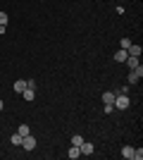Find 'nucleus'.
Here are the masks:
<instances>
[{
  "instance_id": "obj_16",
  "label": "nucleus",
  "mask_w": 143,
  "mask_h": 160,
  "mask_svg": "<svg viewBox=\"0 0 143 160\" xmlns=\"http://www.w3.org/2000/svg\"><path fill=\"white\" fill-rule=\"evenodd\" d=\"M131 160H143V151H141V148H138V151L134 148V158H131Z\"/></svg>"
},
{
  "instance_id": "obj_8",
  "label": "nucleus",
  "mask_w": 143,
  "mask_h": 160,
  "mask_svg": "<svg viewBox=\"0 0 143 160\" xmlns=\"http://www.w3.org/2000/svg\"><path fill=\"white\" fill-rule=\"evenodd\" d=\"M124 62H126V67H129V69H136V67L141 65V62H138V58H131V55H129Z\"/></svg>"
},
{
  "instance_id": "obj_3",
  "label": "nucleus",
  "mask_w": 143,
  "mask_h": 160,
  "mask_svg": "<svg viewBox=\"0 0 143 160\" xmlns=\"http://www.w3.org/2000/svg\"><path fill=\"white\" fill-rule=\"evenodd\" d=\"M21 146H24V151H34L36 148V139L31 136V134H26V136L21 139Z\"/></svg>"
},
{
  "instance_id": "obj_10",
  "label": "nucleus",
  "mask_w": 143,
  "mask_h": 160,
  "mask_svg": "<svg viewBox=\"0 0 143 160\" xmlns=\"http://www.w3.org/2000/svg\"><path fill=\"white\" fill-rule=\"evenodd\" d=\"M67 155H69V158H72V160H76V158H79V155H81V151H79V146H72V148H69V151H67Z\"/></svg>"
},
{
  "instance_id": "obj_20",
  "label": "nucleus",
  "mask_w": 143,
  "mask_h": 160,
  "mask_svg": "<svg viewBox=\"0 0 143 160\" xmlns=\"http://www.w3.org/2000/svg\"><path fill=\"white\" fill-rule=\"evenodd\" d=\"M2 108H5V103H2V100H0V110H2Z\"/></svg>"
},
{
  "instance_id": "obj_5",
  "label": "nucleus",
  "mask_w": 143,
  "mask_h": 160,
  "mask_svg": "<svg viewBox=\"0 0 143 160\" xmlns=\"http://www.w3.org/2000/svg\"><path fill=\"white\" fill-rule=\"evenodd\" d=\"M115 96H117L115 91H105L100 98H102V103H105V105H115Z\"/></svg>"
},
{
  "instance_id": "obj_4",
  "label": "nucleus",
  "mask_w": 143,
  "mask_h": 160,
  "mask_svg": "<svg viewBox=\"0 0 143 160\" xmlns=\"http://www.w3.org/2000/svg\"><path fill=\"white\" fill-rule=\"evenodd\" d=\"M126 53H129L131 58H141V53H143V48L138 46V43H131V46L126 48Z\"/></svg>"
},
{
  "instance_id": "obj_18",
  "label": "nucleus",
  "mask_w": 143,
  "mask_h": 160,
  "mask_svg": "<svg viewBox=\"0 0 143 160\" xmlns=\"http://www.w3.org/2000/svg\"><path fill=\"white\" fill-rule=\"evenodd\" d=\"M129 46H131V38H122V48H124V50H126Z\"/></svg>"
},
{
  "instance_id": "obj_19",
  "label": "nucleus",
  "mask_w": 143,
  "mask_h": 160,
  "mask_svg": "<svg viewBox=\"0 0 143 160\" xmlns=\"http://www.w3.org/2000/svg\"><path fill=\"white\" fill-rule=\"evenodd\" d=\"M0 33H5V27H2V24H0Z\"/></svg>"
},
{
  "instance_id": "obj_11",
  "label": "nucleus",
  "mask_w": 143,
  "mask_h": 160,
  "mask_svg": "<svg viewBox=\"0 0 143 160\" xmlns=\"http://www.w3.org/2000/svg\"><path fill=\"white\" fill-rule=\"evenodd\" d=\"M24 88H26V81H24V79H17V81H14V91H17V93H21Z\"/></svg>"
},
{
  "instance_id": "obj_17",
  "label": "nucleus",
  "mask_w": 143,
  "mask_h": 160,
  "mask_svg": "<svg viewBox=\"0 0 143 160\" xmlns=\"http://www.w3.org/2000/svg\"><path fill=\"white\" fill-rule=\"evenodd\" d=\"M0 24H2V27H7V14H5V12H0Z\"/></svg>"
},
{
  "instance_id": "obj_14",
  "label": "nucleus",
  "mask_w": 143,
  "mask_h": 160,
  "mask_svg": "<svg viewBox=\"0 0 143 160\" xmlns=\"http://www.w3.org/2000/svg\"><path fill=\"white\" fill-rule=\"evenodd\" d=\"M81 143H83L81 134H74V136H72V146H81Z\"/></svg>"
},
{
  "instance_id": "obj_6",
  "label": "nucleus",
  "mask_w": 143,
  "mask_h": 160,
  "mask_svg": "<svg viewBox=\"0 0 143 160\" xmlns=\"http://www.w3.org/2000/svg\"><path fill=\"white\" fill-rule=\"evenodd\" d=\"M79 151H81V155H91V153H93V143H88V141H83L81 146H79Z\"/></svg>"
},
{
  "instance_id": "obj_7",
  "label": "nucleus",
  "mask_w": 143,
  "mask_h": 160,
  "mask_svg": "<svg viewBox=\"0 0 143 160\" xmlns=\"http://www.w3.org/2000/svg\"><path fill=\"white\" fill-rule=\"evenodd\" d=\"M21 93H24V100H34V98H36V91H34L31 86H26L24 91H21Z\"/></svg>"
},
{
  "instance_id": "obj_12",
  "label": "nucleus",
  "mask_w": 143,
  "mask_h": 160,
  "mask_svg": "<svg viewBox=\"0 0 143 160\" xmlns=\"http://www.w3.org/2000/svg\"><path fill=\"white\" fill-rule=\"evenodd\" d=\"M122 155L131 160V158H134V148H131V146H124V148H122Z\"/></svg>"
},
{
  "instance_id": "obj_13",
  "label": "nucleus",
  "mask_w": 143,
  "mask_h": 160,
  "mask_svg": "<svg viewBox=\"0 0 143 160\" xmlns=\"http://www.w3.org/2000/svg\"><path fill=\"white\" fill-rule=\"evenodd\" d=\"M21 139H24V136H21V134L17 132V134H14V136H12L10 141H12V146H21Z\"/></svg>"
},
{
  "instance_id": "obj_15",
  "label": "nucleus",
  "mask_w": 143,
  "mask_h": 160,
  "mask_svg": "<svg viewBox=\"0 0 143 160\" xmlns=\"http://www.w3.org/2000/svg\"><path fill=\"white\" fill-rule=\"evenodd\" d=\"M17 132H19L21 136H26V134H31V132H29V124H19V129H17Z\"/></svg>"
},
{
  "instance_id": "obj_1",
  "label": "nucleus",
  "mask_w": 143,
  "mask_h": 160,
  "mask_svg": "<svg viewBox=\"0 0 143 160\" xmlns=\"http://www.w3.org/2000/svg\"><path fill=\"white\" fill-rule=\"evenodd\" d=\"M131 105V100L126 93H117L115 96V110H126V108Z\"/></svg>"
},
{
  "instance_id": "obj_2",
  "label": "nucleus",
  "mask_w": 143,
  "mask_h": 160,
  "mask_svg": "<svg viewBox=\"0 0 143 160\" xmlns=\"http://www.w3.org/2000/svg\"><path fill=\"white\" fill-rule=\"evenodd\" d=\"M141 77H143V67L138 65L136 69H131V72H129V86H134V84H138V81H141Z\"/></svg>"
},
{
  "instance_id": "obj_9",
  "label": "nucleus",
  "mask_w": 143,
  "mask_h": 160,
  "mask_svg": "<svg viewBox=\"0 0 143 160\" xmlns=\"http://www.w3.org/2000/svg\"><path fill=\"white\" fill-rule=\"evenodd\" d=\"M126 58H129V53H126L124 48H122V50H117V53H115V60H117V62H124V60H126Z\"/></svg>"
}]
</instances>
